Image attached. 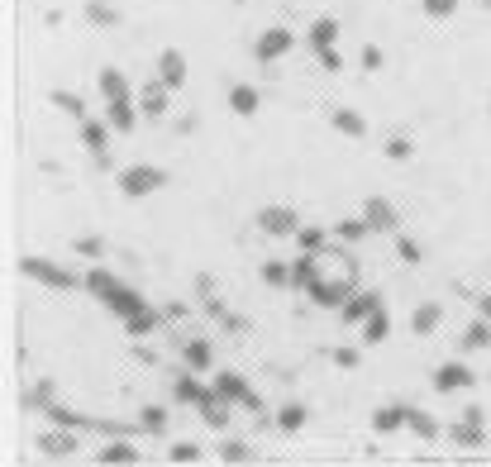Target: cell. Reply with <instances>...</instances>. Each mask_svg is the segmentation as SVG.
<instances>
[{
    "instance_id": "cell-1",
    "label": "cell",
    "mask_w": 491,
    "mask_h": 467,
    "mask_svg": "<svg viewBox=\"0 0 491 467\" xmlns=\"http://www.w3.org/2000/svg\"><path fill=\"white\" fill-rule=\"evenodd\" d=\"M86 291H91L105 310H115L120 320H134L139 310H148V301H143L139 291L125 286V281H120L115 272H105V267H91V272H86Z\"/></svg>"
},
{
    "instance_id": "cell-2",
    "label": "cell",
    "mask_w": 491,
    "mask_h": 467,
    "mask_svg": "<svg viewBox=\"0 0 491 467\" xmlns=\"http://www.w3.org/2000/svg\"><path fill=\"white\" fill-rule=\"evenodd\" d=\"M19 272L29 277V281H38V286H48V291H77V286H86V277H77L72 267H58V262L43 258V253L19 258Z\"/></svg>"
},
{
    "instance_id": "cell-3",
    "label": "cell",
    "mask_w": 491,
    "mask_h": 467,
    "mask_svg": "<svg viewBox=\"0 0 491 467\" xmlns=\"http://www.w3.org/2000/svg\"><path fill=\"white\" fill-rule=\"evenodd\" d=\"M162 186H167V172H162V167H148V162L120 172V195H129V200H143V195L162 191Z\"/></svg>"
},
{
    "instance_id": "cell-4",
    "label": "cell",
    "mask_w": 491,
    "mask_h": 467,
    "mask_svg": "<svg viewBox=\"0 0 491 467\" xmlns=\"http://www.w3.org/2000/svg\"><path fill=\"white\" fill-rule=\"evenodd\" d=\"M253 220H258L263 234H272V239H296V229H301V215H296L291 205H263Z\"/></svg>"
},
{
    "instance_id": "cell-5",
    "label": "cell",
    "mask_w": 491,
    "mask_h": 467,
    "mask_svg": "<svg viewBox=\"0 0 491 467\" xmlns=\"http://www.w3.org/2000/svg\"><path fill=\"white\" fill-rule=\"evenodd\" d=\"M296 48V33L282 29V24H272V29L258 33V43H253V58L258 63H277V58H286V53Z\"/></svg>"
},
{
    "instance_id": "cell-6",
    "label": "cell",
    "mask_w": 491,
    "mask_h": 467,
    "mask_svg": "<svg viewBox=\"0 0 491 467\" xmlns=\"http://www.w3.org/2000/svg\"><path fill=\"white\" fill-rule=\"evenodd\" d=\"M81 429H63V424H53V429H48V434H38V444H33V449L43 453V458H53V463H63V458H72V453L81 449Z\"/></svg>"
},
{
    "instance_id": "cell-7",
    "label": "cell",
    "mask_w": 491,
    "mask_h": 467,
    "mask_svg": "<svg viewBox=\"0 0 491 467\" xmlns=\"http://www.w3.org/2000/svg\"><path fill=\"white\" fill-rule=\"evenodd\" d=\"M206 396H210V387L201 382V372H191L186 363H181V367L172 372V401H176V405H191V410H196V405L206 401Z\"/></svg>"
},
{
    "instance_id": "cell-8",
    "label": "cell",
    "mask_w": 491,
    "mask_h": 467,
    "mask_svg": "<svg viewBox=\"0 0 491 467\" xmlns=\"http://www.w3.org/2000/svg\"><path fill=\"white\" fill-rule=\"evenodd\" d=\"M172 343L181 348V363H186L191 372H215V348H210V338H201V334H191V338L172 334Z\"/></svg>"
},
{
    "instance_id": "cell-9",
    "label": "cell",
    "mask_w": 491,
    "mask_h": 467,
    "mask_svg": "<svg viewBox=\"0 0 491 467\" xmlns=\"http://www.w3.org/2000/svg\"><path fill=\"white\" fill-rule=\"evenodd\" d=\"M363 220L372 225V234H396V225H401L396 205H391L386 195H367V200H363Z\"/></svg>"
},
{
    "instance_id": "cell-10",
    "label": "cell",
    "mask_w": 491,
    "mask_h": 467,
    "mask_svg": "<svg viewBox=\"0 0 491 467\" xmlns=\"http://www.w3.org/2000/svg\"><path fill=\"white\" fill-rule=\"evenodd\" d=\"M196 415L206 419V429H215V434H224V429H229V419H234V410H229V401H224L220 391L210 387V396L201 405H196Z\"/></svg>"
},
{
    "instance_id": "cell-11",
    "label": "cell",
    "mask_w": 491,
    "mask_h": 467,
    "mask_svg": "<svg viewBox=\"0 0 491 467\" xmlns=\"http://www.w3.org/2000/svg\"><path fill=\"white\" fill-rule=\"evenodd\" d=\"M167 96H172V86H167V81H143V91H139V110L148 114V119H162V114L172 110V105H167Z\"/></svg>"
},
{
    "instance_id": "cell-12",
    "label": "cell",
    "mask_w": 491,
    "mask_h": 467,
    "mask_svg": "<svg viewBox=\"0 0 491 467\" xmlns=\"http://www.w3.org/2000/svg\"><path fill=\"white\" fill-rule=\"evenodd\" d=\"M329 124L344 134V139H353V144H363V139H367V119L353 110V105H329Z\"/></svg>"
},
{
    "instance_id": "cell-13",
    "label": "cell",
    "mask_w": 491,
    "mask_h": 467,
    "mask_svg": "<svg viewBox=\"0 0 491 467\" xmlns=\"http://www.w3.org/2000/svg\"><path fill=\"white\" fill-rule=\"evenodd\" d=\"M105 119L115 124V134H134V124H139V100H134V96L105 100Z\"/></svg>"
},
{
    "instance_id": "cell-14",
    "label": "cell",
    "mask_w": 491,
    "mask_h": 467,
    "mask_svg": "<svg viewBox=\"0 0 491 467\" xmlns=\"http://www.w3.org/2000/svg\"><path fill=\"white\" fill-rule=\"evenodd\" d=\"M53 401H58V382H53V377H38V382L24 387V396H19V405H24L29 415H48Z\"/></svg>"
},
{
    "instance_id": "cell-15",
    "label": "cell",
    "mask_w": 491,
    "mask_h": 467,
    "mask_svg": "<svg viewBox=\"0 0 491 467\" xmlns=\"http://www.w3.org/2000/svg\"><path fill=\"white\" fill-rule=\"evenodd\" d=\"M229 110H234L238 119H253V114L263 110V91L248 86V81H234V86H229Z\"/></svg>"
},
{
    "instance_id": "cell-16",
    "label": "cell",
    "mask_w": 491,
    "mask_h": 467,
    "mask_svg": "<svg viewBox=\"0 0 491 467\" xmlns=\"http://www.w3.org/2000/svg\"><path fill=\"white\" fill-rule=\"evenodd\" d=\"M377 306H381V296H377V291H353L349 301L339 306V320H344V324H363Z\"/></svg>"
},
{
    "instance_id": "cell-17",
    "label": "cell",
    "mask_w": 491,
    "mask_h": 467,
    "mask_svg": "<svg viewBox=\"0 0 491 467\" xmlns=\"http://www.w3.org/2000/svg\"><path fill=\"white\" fill-rule=\"evenodd\" d=\"M158 77L172 86V91H181L186 86V53L181 48H162L158 53Z\"/></svg>"
},
{
    "instance_id": "cell-18",
    "label": "cell",
    "mask_w": 491,
    "mask_h": 467,
    "mask_svg": "<svg viewBox=\"0 0 491 467\" xmlns=\"http://www.w3.org/2000/svg\"><path fill=\"white\" fill-rule=\"evenodd\" d=\"M110 134H115L110 119H91V114L81 119V148H86V153H105V148H110Z\"/></svg>"
},
{
    "instance_id": "cell-19",
    "label": "cell",
    "mask_w": 491,
    "mask_h": 467,
    "mask_svg": "<svg viewBox=\"0 0 491 467\" xmlns=\"http://www.w3.org/2000/svg\"><path fill=\"white\" fill-rule=\"evenodd\" d=\"M167 429H172V410H167V405H143L139 410V434L167 439Z\"/></svg>"
},
{
    "instance_id": "cell-20",
    "label": "cell",
    "mask_w": 491,
    "mask_h": 467,
    "mask_svg": "<svg viewBox=\"0 0 491 467\" xmlns=\"http://www.w3.org/2000/svg\"><path fill=\"white\" fill-rule=\"evenodd\" d=\"M139 458H143V453L129 444V434L125 439H110V444H100V449H95V463H100V467H105V463L125 467V463H139Z\"/></svg>"
},
{
    "instance_id": "cell-21",
    "label": "cell",
    "mask_w": 491,
    "mask_h": 467,
    "mask_svg": "<svg viewBox=\"0 0 491 467\" xmlns=\"http://www.w3.org/2000/svg\"><path fill=\"white\" fill-rule=\"evenodd\" d=\"M210 387L220 391V396H224L229 405H243V396L253 391L248 382H243V372H229V367H220V372H215V382H210Z\"/></svg>"
},
{
    "instance_id": "cell-22",
    "label": "cell",
    "mask_w": 491,
    "mask_h": 467,
    "mask_svg": "<svg viewBox=\"0 0 491 467\" xmlns=\"http://www.w3.org/2000/svg\"><path fill=\"white\" fill-rule=\"evenodd\" d=\"M305 424H310V405H305V401L277 405V429H282V434H301Z\"/></svg>"
},
{
    "instance_id": "cell-23",
    "label": "cell",
    "mask_w": 491,
    "mask_h": 467,
    "mask_svg": "<svg viewBox=\"0 0 491 467\" xmlns=\"http://www.w3.org/2000/svg\"><path fill=\"white\" fill-rule=\"evenodd\" d=\"M406 415H411V405L386 401L377 415H372V429H377V434H396V429H406Z\"/></svg>"
},
{
    "instance_id": "cell-24",
    "label": "cell",
    "mask_w": 491,
    "mask_h": 467,
    "mask_svg": "<svg viewBox=\"0 0 491 467\" xmlns=\"http://www.w3.org/2000/svg\"><path fill=\"white\" fill-rule=\"evenodd\" d=\"M81 15H86L91 29H120V10H115L110 0H86V5H81Z\"/></svg>"
},
{
    "instance_id": "cell-25",
    "label": "cell",
    "mask_w": 491,
    "mask_h": 467,
    "mask_svg": "<svg viewBox=\"0 0 491 467\" xmlns=\"http://www.w3.org/2000/svg\"><path fill=\"white\" fill-rule=\"evenodd\" d=\"M320 258H324V253H301V258H291V291H305L310 281H315Z\"/></svg>"
},
{
    "instance_id": "cell-26",
    "label": "cell",
    "mask_w": 491,
    "mask_h": 467,
    "mask_svg": "<svg viewBox=\"0 0 491 467\" xmlns=\"http://www.w3.org/2000/svg\"><path fill=\"white\" fill-rule=\"evenodd\" d=\"M472 387V372L463 367V363H444V367L434 372V391H463Z\"/></svg>"
},
{
    "instance_id": "cell-27",
    "label": "cell",
    "mask_w": 491,
    "mask_h": 467,
    "mask_svg": "<svg viewBox=\"0 0 491 467\" xmlns=\"http://www.w3.org/2000/svg\"><path fill=\"white\" fill-rule=\"evenodd\" d=\"M439 320H444V306L439 301H425V306H415V315H411V334H434L439 329Z\"/></svg>"
},
{
    "instance_id": "cell-28",
    "label": "cell",
    "mask_w": 491,
    "mask_h": 467,
    "mask_svg": "<svg viewBox=\"0 0 491 467\" xmlns=\"http://www.w3.org/2000/svg\"><path fill=\"white\" fill-rule=\"evenodd\" d=\"M48 419H53V424H63V429H95L91 415H81V410H72V405H63V401L48 405Z\"/></svg>"
},
{
    "instance_id": "cell-29",
    "label": "cell",
    "mask_w": 491,
    "mask_h": 467,
    "mask_svg": "<svg viewBox=\"0 0 491 467\" xmlns=\"http://www.w3.org/2000/svg\"><path fill=\"white\" fill-rule=\"evenodd\" d=\"M305 38H310V48H334V43H339V19L334 15H320L315 24H310V33H305Z\"/></svg>"
},
{
    "instance_id": "cell-30",
    "label": "cell",
    "mask_w": 491,
    "mask_h": 467,
    "mask_svg": "<svg viewBox=\"0 0 491 467\" xmlns=\"http://www.w3.org/2000/svg\"><path fill=\"white\" fill-rule=\"evenodd\" d=\"M48 105H53V110L58 114H67V119H86V100L77 96V91H48Z\"/></svg>"
},
{
    "instance_id": "cell-31",
    "label": "cell",
    "mask_w": 491,
    "mask_h": 467,
    "mask_svg": "<svg viewBox=\"0 0 491 467\" xmlns=\"http://www.w3.org/2000/svg\"><path fill=\"white\" fill-rule=\"evenodd\" d=\"M386 338H391V315H386V306H377L363 320V343H386Z\"/></svg>"
},
{
    "instance_id": "cell-32",
    "label": "cell",
    "mask_w": 491,
    "mask_h": 467,
    "mask_svg": "<svg viewBox=\"0 0 491 467\" xmlns=\"http://www.w3.org/2000/svg\"><path fill=\"white\" fill-rule=\"evenodd\" d=\"M125 329H129V338H148V334H158L162 329V310H139V315H134V320H125Z\"/></svg>"
},
{
    "instance_id": "cell-33",
    "label": "cell",
    "mask_w": 491,
    "mask_h": 467,
    "mask_svg": "<svg viewBox=\"0 0 491 467\" xmlns=\"http://www.w3.org/2000/svg\"><path fill=\"white\" fill-rule=\"evenodd\" d=\"M406 424H411V434H415V439H425V444H429V439H439V419L429 415V410H420V405H411Z\"/></svg>"
},
{
    "instance_id": "cell-34",
    "label": "cell",
    "mask_w": 491,
    "mask_h": 467,
    "mask_svg": "<svg viewBox=\"0 0 491 467\" xmlns=\"http://www.w3.org/2000/svg\"><path fill=\"white\" fill-rule=\"evenodd\" d=\"M258 277H263V281H268L272 291H286V286H291V262H282V258H268L263 267H258Z\"/></svg>"
},
{
    "instance_id": "cell-35",
    "label": "cell",
    "mask_w": 491,
    "mask_h": 467,
    "mask_svg": "<svg viewBox=\"0 0 491 467\" xmlns=\"http://www.w3.org/2000/svg\"><path fill=\"white\" fill-rule=\"evenodd\" d=\"M95 86H100V96L115 100V96H129V81L120 67H100V77H95Z\"/></svg>"
},
{
    "instance_id": "cell-36",
    "label": "cell",
    "mask_w": 491,
    "mask_h": 467,
    "mask_svg": "<svg viewBox=\"0 0 491 467\" xmlns=\"http://www.w3.org/2000/svg\"><path fill=\"white\" fill-rule=\"evenodd\" d=\"M448 439H453L458 449H482V444H487V429H482V424H468V419H458V424L448 429Z\"/></svg>"
},
{
    "instance_id": "cell-37",
    "label": "cell",
    "mask_w": 491,
    "mask_h": 467,
    "mask_svg": "<svg viewBox=\"0 0 491 467\" xmlns=\"http://www.w3.org/2000/svg\"><path fill=\"white\" fill-rule=\"evenodd\" d=\"M72 253H77V258H91V262H100L105 253H110V243L100 239V234H81V239L72 243Z\"/></svg>"
},
{
    "instance_id": "cell-38",
    "label": "cell",
    "mask_w": 491,
    "mask_h": 467,
    "mask_svg": "<svg viewBox=\"0 0 491 467\" xmlns=\"http://www.w3.org/2000/svg\"><path fill=\"white\" fill-rule=\"evenodd\" d=\"M258 449L253 444H243V439H224L220 444V463H253Z\"/></svg>"
},
{
    "instance_id": "cell-39",
    "label": "cell",
    "mask_w": 491,
    "mask_h": 467,
    "mask_svg": "<svg viewBox=\"0 0 491 467\" xmlns=\"http://www.w3.org/2000/svg\"><path fill=\"white\" fill-rule=\"evenodd\" d=\"M324 243H329V234H324L320 225H301V229H296V248H301V253H320Z\"/></svg>"
},
{
    "instance_id": "cell-40",
    "label": "cell",
    "mask_w": 491,
    "mask_h": 467,
    "mask_svg": "<svg viewBox=\"0 0 491 467\" xmlns=\"http://www.w3.org/2000/svg\"><path fill=\"white\" fill-rule=\"evenodd\" d=\"M487 343H491V320L482 315L477 324H468V334H463V348H468V353H477V348H487Z\"/></svg>"
},
{
    "instance_id": "cell-41",
    "label": "cell",
    "mask_w": 491,
    "mask_h": 467,
    "mask_svg": "<svg viewBox=\"0 0 491 467\" xmlns=\"http://www.w3.org/2000/svg\"><path fill=\"white\" fill-rule=\"evenodd\" d=\"M201 458H206V449L191 444V439H176L172 449H167V463H201Z\"/></svg>"
},
{
    "instance_id": "cell-42",
    "label": "cell",
    "mask_w": 491,
    "mask_h": 467,
    "mask_svg": "<svg viewBox=\"0 0 491 467\" xmlns=\"http://www.w3.org/2000/svg\"><path fill=\"white\" fill-rule=\"evenodd\" d=\"M334 234H339L344 243H358V239H367V234H372V225L358 215V220H339V225H334Z\"/></svg>"
},
{
    "instance_id": "cell-43",
    "label": "cell",
    "mask_w": 491,
    "mask_h": 467,
    "mask_svg": "<svg viewBox=\"0 0 491 467\" xmlns=\"http://www.w3.org/2000/svg\"><path fill=\"white\" fill-rule=\"evenodd\" d=\"M329 358H334V367H344V372H353L358 363H363V353H358L353 343H334V348H329Z\"/></svg>"
},
{
    "instance_id": "cell-44",
    "label": "cell",
    "mask_w": 491,
    "mask_h": 467,
    "mask_svg": "<svg viewBox=\"0 0 491 467\" xmlns=\"http://www.w3.org/2000/svg\"><path fill=\"white\" fill-rule=\"evenodd\" d=\"M396 253H401V262H425V248H420V243L411 239V234H396Z\"/></svg>"
},
{
    "instance_id": "cell-45",
    "label": "cell",
    "mask_w": 491,
    "mask_h": 467,
    "mask_svg": "<svg viewBox=\"0 0 491 467\" xmlns=\"http://www.w3.org/2000/svg\"><path fill=\"white\" fill-rule=\"evenodd\" d=\"M411 153H415V144L406 139V134H391V139H386V158H391V162H406Z\"/></svg>"
},
{
    "instance_id": "cell-46",
    "label": "cell",
    "mask_w": 491,
    "mask_h": 467,
    "mask_svg": "<svg viewBox=\"0 0 491 467\" xmlns=\"http://www.w3.org/2000/svg\"><path fill=\"white\" fill-rule=\"evenodd\" d=\"M129 353H134V363H139V367H158V363H162L158 348H148L143 338H134V348H129Z\"/></svg>"
},
{
    "instance_id": "cell-47",
    "label": "cell",
    "mask_w": 491,
    "mask_h": 467,
    "mask_svg": "<svg viewBox=\"0 0 491 467\" xmlns=\"http://www.w3.org/2000/svg\"><path fill=\"white\" fill-rule=\"evenodd\" d=\"M420 5H425L429 19H448L453 10H458V0H420Z\"/></svg>"
},
{
    "instance_id": "cell-48",
    "label": "cell",
    "mask_w": 491,
    "mask_h": 467,
    "mask_svg": "<svg viewBox=\"0 0 491 467\" xmlns=\"http://www.w3.org/2000/svg\"><path fill=\"white\" fill-rule=\"evenodd\" d=\"M358 63H363V72H381V63H386V53H381L377 43H363V58H358Z\"/></svg>"
},
{
    "instance_id": "cell-49",
    "label": "cell",
    "mask_w": 491,
    "mask_h": 467,
    "mask_svg": "<svg viewBox=\"0 0 491 467\" xmlns=\"http://www.w3.org/2000/svg\"><path fill=\"white\" fill-rule=\"evenodd\" d=\"M162 320H167V324H186L191 320L186 301H167V306H162Z\"/></svg>"
},
{
    "instance_id": "cell-50",
    "label": "cell",
    "mask_w": 491,
    "mask_h": 467,
    "mask_svg": "<svg viewBox=\"0 0 491 467\" xmlns=\"http://www.w3.org/2000/svg\"><path fill=\"white\" fill-rule=\"evenodd\" d=\"M201 306H206V315H210V320H229V306H224V301H220V296H206V301H201Z\"/></svg>"
},
{
    "instance_id": "cell-51",
    "label": "cell",
    "mask_w": 491,
    "mask_h": 467,
    "mask_svg": "<svg viewBox=\"0 0 491 467\" xmlns=\"http://www.w3.org/2000/svg\"><path fill=\"white\" fill-rule=\"evenodd\" d=\"M315 58H320V67H324V72H344V58H339V48H320Z\"/></svg>"
},
{
    "instance_id": "cell-52",
    "label": "cell",
    "mask_w": 491,
    "mask_h": 467,
    "mask_svg": "<svg viewBox=\"0 0 491 467\" xmlns=\"http://www.w3.org/2000/svg\"><path fill=\"white\" fill-rule=\"evenodd\" d=\"M196 296H201V301L215 296V277H210V272H196Z\"/></svg>"
},
{
    "instance_id": "cell-53",
    "label": "cell",
    "mask_w": 491,
    "mask_h": 467,
    "mask_svg": "<svg viewBox=\"0 0 491 467\" xmlns=\"http://www.w3.org/2000/svg\"><path fill=\"white\" fill-rule=\"evenodd\" d=\"M91 162H95V172H115V158H110V148H105V153H91Z\"/></svg>"
},
{
    "instance_id": "cell-54",
    "label": "cell",
    "mask_w": 491,
    "mask_h": 467,
    "mask_svg": "<svg viewBox=\"0 0 491 467\" xmlns=\"http://www.w3.org/2000/svg\"><path fill=\"white\" fill-rule=\"evenodd\" d=\"M224 329H229V334H248V320H243V315H229Z\"/></svg>"
},
{
    "instance_id": "cell-55",
    "label": "cell",
    "mask_w": 491,
    "mask_h": 467,
    "mask_svg": "<svg viewBox=\"0 0 491 467\" xmlns=\"http://www.w3.org/2000/svg\"><path fill=\"white\" fill-rule=\"evenodd\" d=\"M176 129H181V134H196V129H201V119H196V114H181V119H176Z\"/></svg>"
},
{
    "instance_id": "cell-56",
    "label": "cell",
    "mask_w": 491,
    "mask_h": 467,
    "mask_svg": "<svg viewBox=\"0 0 491 467\" xmlns=\"http://www.w3.org/2000/svg\"><path fill=\"white\" fill-rule=\"evenodd\" d=\"M463 419H468V424H482V405H463Z\"/></svg>"
},
{
    "instance_id": "cell-57",
    "label": "cell",
    "mask_w": 491,
    "mask_h": 467,
    "mask_svg": "<svg viewBox=\"0 0 491 467\" xmlns=\"http://www.w3.org/2000/svg\"><path fill=\"white\" fill-rule=\"evenodd\" d=\"M477 315H487V320H491V296H477Z\"/></svg>"
}]
</instances>
